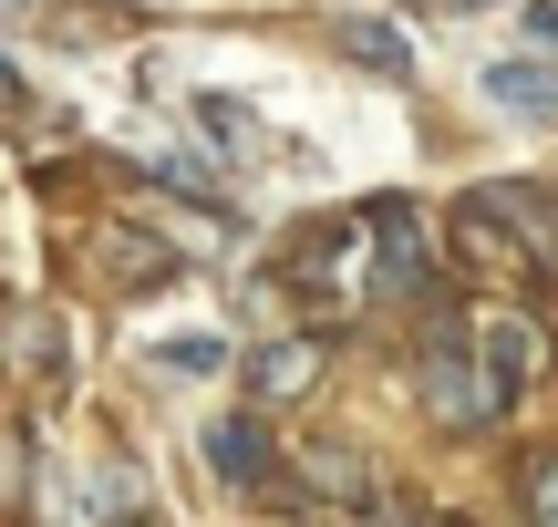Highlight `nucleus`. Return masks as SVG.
<instances>
[{"mask_svg":"<svg viewBox=\"0 0 558 527\" xmlns=\"http://www.w3.org/2000/svg\"><path fill=\"white\" fill-rule=\"evenodd\" d=\"M414 393H424V414H435V425H497V393H486V372H476V342H465V321H445L435 342H424Z\"/></svg>","mask_w":558,"mask_h":527,"instance_id":"f257e3e1","label":"nucleus"},{"mask_svg":"<svg viewBox=\"0 0 558 527\" xmlns=\"http://www.w3.org/2000/svg\"><path fill=\"white\" fill-rule=\"evenodd\" d=\"M465 342H476V372H486V393H497V414H518L527 404V383H538V363H548V331L527 321V310H476L465 321Z\"/></svg>","mask_w":558,"mask_h":527,"instance_id":"f03ea898","label":"nucleus"},{"mask_svg":"<svg viewBox=\"0 0 558 527\" xmlns=\"http://www.w3.org/2000/svg\"><path fill=\"white\" fill-rule=\"evenodd\" d=\"M362 259H373V301H414L424 269H435V248H424V207L383 197L373 218H362Z\"/></svg>","mask_w":558,"mask_h":527,"instance_id":"7ed1b4c3","label":"nucleus"},{"mask_svg":"<svg viewBox=\"0 0 558 527\" xmlns=\"http://www.w3.org/2000/svg\"><path fill=\"white\" fill-rule=\"evenodd\" d=\"M476 207H486L497 228H518V259H527V269L558 259V197H538V186H518V176H497V186H476Z\"/></svg>","mask_w":558,"mask_h":527,"instance_id":"20e7f679","label":"nucleus"},{"mask_svg":"<svg viewBox=\"0 0 558 527\" xmlns=\"http://www.w3.org/2000/svg\"><path fill=\"white\" fill-rule=\"evenodd\" d=\"M290 476H300V497H311V507H362V497H373V466H362L352 445H300Z\"/></svg>","mask_w":558,"mask_h":527,"instance_id":"39448f33","label":"nucleus"},{"mask_svg":"<svg viewBox=\"0 0 558 527\" xmlns=\"http://www.w3.org/2000/svg\"><path fill=\"white\" fill-rule=\"evenodd\" d=\"M320 383V342H269L259 363H248V393L259 404H290V393H311Z\"/></svg>","mask_w":558,"mask_h":527,"instance_id":"423d86ee","label":"nucleus"},{"mask_svg":"<svg viewBox=\"0 0 558 527\" xmlns=\"http://www.w3.org/2000/svg\"><path fill=\"white\" fill-rule=\"evenodd\" d=\"M486 103L548 124V114H558V73H538V62H486Z\"/></svg>","mask_w":558,"mask_h":527,"instance_id":"0eeeda50","label":"nucleus"},{"mask_svg":"<svg viewBox=\"0 0 558 527\" xmlns=\"http://www.w3.org/2000/svg\"><path fill=\"white\" fill-rule=\"evenodd\" d=\"M207 466H218L228 487H259L269 476V434L259 425H207Z\"/></svg>","mask_w":558,"mask_h":527,"instance_id":"6e6552de","label":"nucleus"},{"mask_svg":"<svg viewBox=\"0 0 558 527\" xmlns=\"http://www.w3.org/2000/svg\"><path fill=\"white\" fill-rule=\"evenodd\" d=\"M331 41L352 62H373V73H414V41H403L393 21H331Z\"/></svg>","mask_w":558,"mask_h":527,"instance_id":"1a4fd4ad","label":"nucleus"},{"mask_svg":"<svg viewBox=\"0 0 558 527\" xmlns=\"http://www.w3.org/2000/svg\"><path fill=\"white\" fill-rule=\"evenodd\" d=\"M527 527H558V455L527 466Z\"/></svg>","mask_w":558,"mask_h":527,"instance_id":"9d476101","label":"nucleus"},{"mask_svg":"<svg viewBox=\"0 0 558 527\" xmlns=\"http://www.w3.org/2000/svg\"><path fill=\"white\" fill-rule=\"evenodd\" d=\"M207 135H218V145H259V124H248L239 103H207Z\"/></svg>","mask_w":558,"mask_h":527,"instance_id":"9b49d317","label":"nucleus"},{"mask_svg":"<svg viewBox=\"0 0 558 527\" xmlns=\"http://www.w3.org/2000/svg\"><path fill=\"white\" fill-rule=\"evenodd\" d=\"M156 363H166V372H218V342H166Z\"/></svg>","mask_w":558,"mask_h":527,"instance_id":"f8f14e48","label":"nucleus"},{"mask_svg":"<svg viewBox=\"0 0 558 527\" xmlns=\"http://www.w3.org/2000/svg\"><path fill=\"white\" fill-rule=\"evenodd\" d=\"M527 41H538V52H558V0H527Z\"/></svg>","mask_w":558,"mask_h":527,"instance_id":"ddd939ff","label":"nucleus"},{"mask_svg":"<svg viewBox=\"0 0 558 527\" xmlns=\"http://www.w3.org/2000/svg\"><path fill=\"white\" fill-rule=\"evenodd\" d=\"M352 527H424L414 507H373V517H352Z\"/></svg>","mask_w":558,"mask_h":527,"instance_id":"4468645a","label":"nucleus"},{"mask_svg":"<svg viewBox=\"0 0 558 527\" xmlns=\"http://www.w3.org/2000/svg\"><path fill=\"white\" fill-rule=\"evenodd\" d=\"M11 487H21V445L0 434V497H11Z\"/></svg>","mask_w":558,"mask_h":527,"instance_id":"2eb2a0df","label":"nucleus"},{"mask_svg":"<svg viewBox=\"0 0 558 527\" xmlns=\"http://www.w3.org/2000/svg\"><path fill=\"white\" fill-rule=\"evenodd\" d=\"M424 11H497V0H424Z\"/></svg>","mask_w":558,"mask_h":527,"instance_id":"dca6fc26","label":"nucleus"},{"mask_svg":"<svg viewBox=\"0 0 558 527\" xmlns=\"http://www.w3.org/2000/svg\"><path fill=\"white\" fill-rule=\"evenodd\" d=\"M21 11H32V0H0V21H21Z\"/></svg>","mask_w":558,"mask_h":527,"instance_id":"f3484780","label":"nucleus"},{"mask_svg":"<svg viewBox=\"0 0 558 527\" xmlns=\"http://www.w3.org/2000/svg\"><path fill=\"white\" fill-rule=\"evenodd\" d=\"M0 103H11V62H0Z\"/></svg>","mask_w":558,"mask_h":527,"instance_id":"a211bd4d","label":"nucleus"},{"mask_svg":"<svg viewBox=\"0 0 558 527\" xmlns=\"http://www.w3.org/2000/svg\"><path fill=\"white\" fill-rule=\"evenodd\" d=\"M424 527H465V517H424Z\"/></svg>","mask_w":558,"mask_h":527,"instance_id":"6ab92c4d","label":"nucleus"}]
</instances>
